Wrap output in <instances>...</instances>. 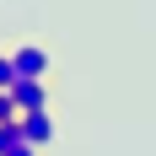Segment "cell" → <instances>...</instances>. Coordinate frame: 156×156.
Listing matches in <instances>:
<instances>
[{
    "label": "cell",
    "instance_id": "4",
    "mask_svg": "<svg viewBox=\"0 0 156 156\" xmlns=\"http://www.w3.org/2000/svg\"><path fill=\"white\" fill-rule=\"evenodd\" d=\"M16 140H22V124H0V156L11 151V145H16Z\"/></svg>",
    "mask_w": 156,
    "mask_h": 156
},
{
    "label": "cell",
    "instance_id": "3",
    "mask_svg": "<svg viewBox=\"0 0 156 156\" xmlns=\"http://www.w3.org/2000/svg\"><path fill=\"white\" fill-rule=\"evenodd\" d=\"M16 124H22V140H27V145H38V151L54 140V119H48V108H43V113H22Z\"/></svg>",
    "mask_w": 156,
    "mask_h": 156
},
{
    "label": "cell",
    "instance_id": "1",
    "mask_svg": "<svg viewBox=\"0 0 156 156\" xmlns=\"http://www.w3.org/2000/svg\"><path fill=\"white\" fill-rule=\"evenodd\" d=\"M11 70H16V81H43V76H48V54H43L38 43H22V48L11 54Z\"/></svg>",
    "mask_w": 156,
    "mask_h": 156
},
{
    "label": "cell",
    "instance_id": "2",
    "mask_svg": "<svg viewBox=\"0 0 156 156\" xmlns=\"http://www.w3.org/2000/svg\"><path fill=\"white\" fill-rule=\"evenodd\" d=\"M11 102H16V113H43L48 108V86L43 81H11Z\"/></svg>",
    "mask_w": 156,
    "mask_h": 156
},
{
    "label": "cell",
    "instance_id": "7",
    "mask_svg": "<svg viewBox=\"0 0 156 156\" xmlns=\"http://www.w3.org/2000/svg\"><path fill=\"white\" fill-rule=\"evenodd\" d=\"M5 156H38V145H27V140H16V145H11Z\"/></svg>",
    "mask_w": 156,
    "mask_h": 156
},
{
    "label": "cell",
    "instance_id": "6",
    "mask_svg": "<svg viewBox=\"0 0 156 156\" xmlns=\"http://www.w3.org/2000/svg\"><path fill=\"white\" fill-rule=\"evenodd\" d=\"M11 81H16V70H11V54H0V92H11Z\"/></svg>",
    "mask_w": 156,
    "mask_h": 156
},
{
    "label": "cell",
    "instance_id": "5",
    "mask_svg": "<svg viewBox=\"0 0 156 156\" xmlns=\"http://www.w3.org/2000/svg\"><path fill=\"white\" fill-rule=\"evenodd\" d=\"M22 113H16V102H11V92H0V124H16Z\"/></svg>",
    "mask_w": 156,
    "mask_h": 156
}]
</instances>
